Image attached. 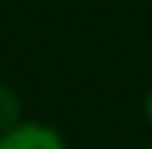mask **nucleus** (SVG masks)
Here are the masks:
<instances>
[{"mask_svg":"<svg viewBox=\"0 0 152 149\" xmlns=\"http://www.w3.org/2000/svg\"><path fill=\"white\" fill-rule=\"evenodd\" d=\"M0 149H65L61 136L52 126L42 123H16L10 130H3Z\"/></svg>","mask_w":152,"mask_h":149,"instance_id":"obj_1","label":"nucleus"},{"mask_svg":"<svg viewBox=\"0 0 152 149\" xmlns=\"http://www.w3.org/2000/svg\"><path fill=\"white\" fill-rule=\"evenodd\" d=\"M146 117H149V123H152V91H149V97H146Z\"/></svg>","mask_w":152,"mask_h":149,"instance_id":"obj_3","label":"nucleus"},{"mask_svg":"<svg viewBox=\"0 0 152 149\" xmlns=\"http://www.w3.org/2000/svg\"><path fill=\"white\" fill-rule=\"evenodd\" d=\"M20 110H23V107H20L16 91L7 88V84H0V133L20 123Z\"/></svg>","mask_w":152,"mask_h":149,"instance_id":"obj_2","label":"nucleus"}]
</instances>
